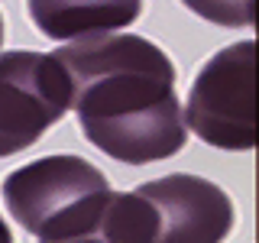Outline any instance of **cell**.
<instances>
[{
  "instance_id": "obj_8",
  "label": "cell",
  "mask_w": 259,
  "mask_h": 243,
  "mask_svg": "<svg viewBox=\"0 0 259 243\" xmlns=\"http://www.w3.org/2000/svg\"><path fill=\"white\" fill-rule=\"evenodd\" d=\"M39 243H42V240H39ZM62 243H107V240H104L101 227H97V230H94V233H88V237H78V240H62Z\"/></svg>"
},
{
  "instance_id": "obj_10",
  "label": "cell",
  "mask_w": 259,
  "mask_h": 243,
  "mask_svg": "<svg viewBox=\"0 0 259 243\" xmlns=\"http://www.w3.org/2000/svg\"><path fill=\"white\" fill-rule=\"evenodd\" d=\"M0 46H4V16H0Z\"/></svg>"
},
{
  "instance_id": "obj_5",
  "label": "cell",
  "mask_w": 259,
  "mask_h": 243,
  "mask_svg": "<svg viewBox=\"0 0 259 243\" xmlns=\"http://www.w3.org/2000/svg\"><path fill=\"white\" fill-rule=\"evenodd\" d=\"M146 205L149 243H224L237 211L221 185L175 172L133 188Z\"/></svg>"
},
{
  "instance_id": "obj_3",
  "label": "cell",
  "mask_w": 259,
  "mask_h": 243,
  "mask_svg": "<svg viewBox=\"0 0 259 243\" xmlns=\"http://www.w3.org/2000/svg\"><path fill=\"white\" fill-rule=\"evenodd\" d=\"M185 127L217 149L246 152L256 146V43L243 39L201 65L194 78Z\"/></svg>"
},
{
  "instance_id": "obj_9",
  "label": "cell",
  "mask_w": 259,
  "mask_h": 243,
  "mask_svg": "<svg viewBox=\"0 0 259 243\" xmlns=\"http://www.w3.org/2000/svg\"><path fill=\"white\" fill-rule=\"evenodd\" d=\"M0 243H13V233H10V227H7L4 217H0Z\"/></svg>"
},
{
  "instance_id": "obj_7",
  "label": "cell",
  "mask_w": 259,
  "mask_h": 243,
  "mask_svg": "<svg viewBox=\"0 0 259 243\" xmlns=\"http://www.w3.org/2000/svg\"><path fill=\"white\" fill-rule=\"evenodd\" d=\"M201 20L227 29H253L256 26V0H182Z\"/></svg>"
},
{
  "instance_id": "obj_1",
  "label": "cell",
  "mask_w": 259,
  "mask_h": 243,
  "mask_svg": "<svg viewBox=\"0 0 259 243\" xmlns=\"http://www.w3.org/2000/svg\"><path fill=\"white\" fill-rule=\"evenodd\" d=\"M68 78V107L104 156L146 166L188 143L175 65L146 36H94L52 55Z\"/></svg>"
},
{
  "instance_id": "obj_4",
  "label": "cell",
  "mask_w": 259,
  "mask_h": 243,
  "mask_svg": "<svg viewBox=\"0 0 259 243\" xmlns=\"http://www.w3.org/2000/svg\"><path fill=\"white\" fill-rule=\"evenodd\" d=\"M68 113V78L46 52H0V159L42 140Z\"/></svg>"
},
{
  "instance_id": "obj_6",
  "label": "cell",
  "mask_w": 259,
  "mask_h": 243,
  "mask_svg": "<svg viewBox=\"0 0 259 243\" xmlns=\"http://www.w3.org/2000/svg\"><path fill=\"white\" fill-rule=\"evenodd\" d=\"M32 26L52 43H81L140 20L143 0H26Z\"/></svg>"
},
{
  "instance_id": "obj_2",
  "label": "cell",
  "mask_w": 259,
  "mask_h": 243,
  "mask_svg": "<svg viewBox=\"0 0 259 243\" xmlns=\"http://www.w3.org/2000/svg\"><path fill=\"white\" fill-rule=\"evenodd\" d=\"M4 205L13 221L42 243L94 233L110 201V182L81 156H42L4 178Z\"/></svg>"
}]
</instances>
